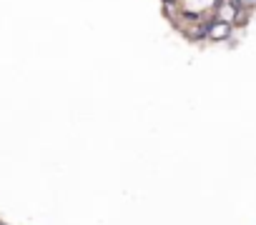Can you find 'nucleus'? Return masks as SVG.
I'll list each match as a JSON object with an SVG mask.
<instances>
[{
  "label": "nucleus",
  "mask_w": 256,
  "mask_h": 225,
  "mask_svg": "<svg viewBox=\"0 0 256 225\" xmlns=\"http://www.w3.org/2000/svg\"><path fill=\"white\" fill-rule=\"evenodd\" d=\"M231 33H234V25L231 23H226V20H218V18H213L211 23H208V40H213V43H224V40H229L231 38Z\"/></svg>",
  "instance_id": "nucleus-1"
},
{
  "label": "nucleus",
  "mask_w": 256,
  "mask_h": 225,
  "mask_svg": "<svg viewBox=\"0 0 256 225\" xmlns=\"http://www.w3.org/2000/svg\"><path fill=\"white\" fill-rule=\"evenodd\" d=\"M163 8H178V0H161Z\"/></svg>",
  "instance_id": "nucleus-2"
}]
</instances>
